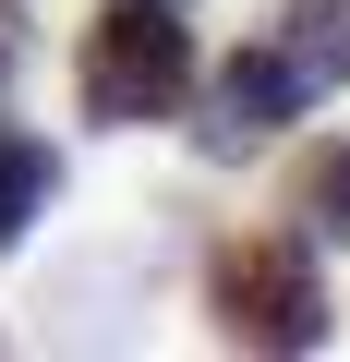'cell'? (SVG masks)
I'll use <instances>...</instances> for the list:
<instances>
[{
  "mask_svg": "<svg viewBox=\"0 0 350 362\" xmlns=\"http://www.w3.org/2000/svg\"><path fill=\"white\" fill-rule=\"evenodd\" d=\"M73 97L109 133L182 121L194 109V25H182V0H109L85 25V49H73Z\"/></svg>",
  "mask_w": 350,
  "mask_h": 362,
  "instance_id": "6da1fadb",
  "label": "cell"
},
{
  "mask_svg": "<svg viewBox=\"0 0 350 362\" xmlns=\"http://www.w3.org/2000/svg\"><path fill=\"white\" fill-rule=\"evenodd\" d=\"M206 314H218V338L230 350H278V362H302V350H326V278H314V242L302 230H254V242H218V266H206Z\"/></svg>",
  "mask_w": 350,
  "mask_h": 362,
  "instance_id": "7a4b0ae2",
  "label": "cell"
},
{
  "mask_svg": "<svg viewBox=\"0 0 350 362\" xmlns=\"http://www.w3.org/2000/svg\"><path fill=\"white\" fill-rule=\"evenodd\" d=\"M302 109H314V85L290 73V49H278V37H254V49H230V61H218L194 145H206V157H254V145H278Z\"/></svg>",
  "mask_w": 350,
  "mask_h": 362,
  "instance_id": "3957f363",
  "label": "cell"
},
{
  "mask_svg": "<svg viewBox=\"0 0 350 362\" xmlns=\"http://www.w3.org/2000/svg\"><path fill=\"white\" fill-rule=\"evenodd\" d=\"M278 49L314 97H338L350 85V0H278Z\"/></svg>",
  "mask_w": 350,
  "mask_h": 362,
  "instance_id": "277c9868",
  "label": "cell"
},
{
  "mask_svg": "<svg viewBox=\"0 0 350 362\" xmlns=\"http://www.w3.org/2000/svg\"><path fill=\"white\" fill-rule=\"evenodd\" d=\"M290 218H302V242L350 254V133H326V145L290 157Z\"/></svg>",
  "mask_w": 350,
  "mask_h": 362,
  "instance_id": "5b68a950",
  "label": "cell"
},
{
  "mask_svg": "<svg viewBox=\"0 0 350 362\" xmlns=\"http://www.w3.org/2000/svg\"><path fill=\"white\" fill-rule=\"evenodd\" d=\"M49 194H61V157H49L37 133H13V121H0V254H13V242L49 218Z\"/></svg>",
  "mask_w": 350,
  "mask_h": 362,
  "instance_id": "8992f818",
  "label": "cell"
},
{
  "mask_svg": "<svg viewBox=\"0 0 350 362\" xmlns=\"http://www.w3.org/2000/svg\"><path fill=\"white\" fill-rule=\"evenodd\" d=\"M0 73H13V13H0Z\"/></svg>",
  "mask_w": 350,
  "mask_h": 362,
  "instance_id": "52a82bcc",
  "label": "cell"
}]
</instances>
